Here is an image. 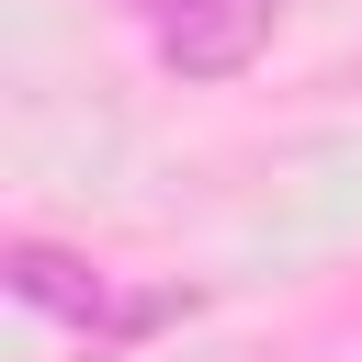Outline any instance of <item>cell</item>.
Masks as SVG:
<instances>
[{"instance_id":"cell-1","label":"cell","mask_w":362,"mask_h":362,"mask_svg":"<svg viewBox=\"0 0 362 362\" xmlns=\"http://www.w3.org/2000/svg\"><path fill=\"white\" fill-rule=\"evenodd\" d=\"M11 294L45 305V317H68V328H102V339H136V328H158V317L192 305V294H170V283L124 294V283H102V272L68 260V249H11Z\"/></svg>"},{"instance_id":"cell-2","label":"cell","mask_w":362,"mask_h":362,"mask_svg":"<svg viewBox=\"0 0 362 362\" xmlns=\"http://www.w3.org/2000/svg\"><path fill=\"white\" fill-rule=\"evenodd\" d=\"M136 23L181 79H238L272 45V0H136Z\"/></svg>"}]
</instances>
